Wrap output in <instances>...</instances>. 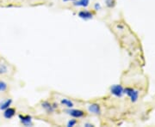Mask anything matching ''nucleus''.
<instances>
[{
  "label": "nucleus",
  "instance_id": "1",
  "mask_svg": "<svg viewBox=\"0 0 155 127\" xmlns=\"http://www.w3.org/2000/svg\"><path fill=\"white\" fill-rule=\"evenodd\" d=\"M124 94H126L128 96L130 97V100L132 102H136L139 98V91L132 88H126L124 89Z\"/></svg>",
  "mask_w": 155,
  "mask_h": 127
},
{
  "label": "nucleus",
  "instance_id": "2",
  "mask_svg": "<svg viewBox=\"0 0 155 127\" xmlns=\"http://www.w3.org/2000/svg\"><path fill=\"white\" fill-rule=\"evenodd\" d=\"M110 93L116 97H122L124 94V89L120 84H114L110 88Z\"/></svg>",
  "mask_w": 155,
  "mask_h": 127
},
{
  "label": "nucleus",
  "instance_id": "3",
  "mask_svg": "<svg viewBox=\"0 0 155 127\" xmlns=\"http://www.w3.org/2000/svg\"><path fill=\"white\" fill-rule=\"evenodd\" d=\"M67 114H69L70 116L75 118V119H79V118H82L85 116V113L82 111V110H78V109H72V108H69L68 110L65 111Z\"/></svg>",
  "mask_w": 155,
  "mask_h": 127
},
{
  "label": "nucleus",
  "instance_id": "4",
  "mask_svg": "<svg viewBox=\"0 0 155 127\" xmlns=\"http://www.w3.org/2000/svg\"><path fill=\"white\" fill-rule=\"evenodd\" d=\"M19 119L24 126H31L33 125L32 117L29 115H19Z\"/></svg>",
  "mask_w": 155,
  "mask_h": 127
},
{
  "label": "nucleus",
  "instance_id": "5",
  "mask_svg": "<svg viewBox=\"0 0 155 127\" xmlns=\"http://www.w3.org/2000/svg\"><path fill=\"white\" fill-rule=\"evenodd\" d=\"M88 111L90 114H101V109H100V106L97 103H92L88 106Z\"/></svg>",
  "mask_w": 155,
  "mask_h": 127
},
{
  "label": "nucleus",
  "instance_id": "6",
  "mask_svg": "<svg viewBox=\"0 0 155 127\" xmlns=\"http://www.w3.org/2000/svg\"><path fill=\"white\" fill-rule=\"evenodd\" d=\"M41 107L48 112V113H53L54 109L58 107L56 104H51L48 102H43L41 103Z\"/></svg>",
  "mask_w": 155,
  "mask_h": 127
},
{
  "label": "nucleus",
  "instance_id": "7",
  "mask_svg": "<svg viewBox=\"0 0 155 127\" xmlns=\"http://www.w3.org/2000/svg\"><path fill=\"white\" fill-rule=\"evenodd\" d=\"M78 16L83 20H90L93 17V14L89 11H81L78 12Z\"/></svg>",
  "mask_w": 155,
  "mask_h": 127
},
{
  "label": "nucleus",
  "instance_id": "8",
  "mask_svg": "<svg viewBox=\"0 0 155 127\" xmlns=\"http://www.w3.org/2000/svg\"><path fill=\"white\" fill-rule=\"evenodd\" d=\"M15 114H16V110L14 108H11V107H8L4 112V117L7 119H10L13 118Z\"/></svg>",
  "mask_w": 155,
  "mask_h": 127
},
{
  "label": "nucleus",
  "instance_id": "9",
  "mask_svg": "<svg viewBox=\"0 0 155 127\" xmlns=\"http://www.w3.org/2000/svg\"><path fill=\"white\" fill-rule=\"evenodd\" d=\"M12 103V100L11 99H6L4 101H2L0 102V110L4 111L5 109H7L8 107H10V106Z\"/></svg>",
  "mask_w": 155,
  "mask_h": 127
},
{
  "label": "nucleus",
  "instance_id": "10",
  "mask_svg": "<svg viewBox=\"0 0 155 127\" xmlns=\"http://www.w3.org/2000/svg\"><path fill=\"white\" fill-rule=\"evenodd\" d=\"M73 4L75 6H78V7H84L86 8L89 4H90V0H75L73 2Z\"/></svg>",
  "mask_w": 155,
  "mask_h": 127
},
{
  "label": "nucleus",
  "instance_id": "11",
  "mask_svg": "<svg viewBox=\"0 0 155 127\" xmlns=\"http://www.w3.org/2000/svg\"><path fill=\"white\" fill-rule=\"evenodd\" d=\"M61 104L65 106V107H68V108H72V107H73V106H74V105H73V102H72L71 100L66 99V98H64V99L61 100Z\"/></svg>",
  "mask_w": 155,
  "mask_h": 127
},
{
  "label": "nucleus",
  "instance_id": "12",
  "mask_svg": "<svg viewBox=\"0 0 155 127\" xmlns=\"http://www.w3.org/2000/svg\"><path fill=\"white\" fill-rule=\"evenodd\" d=\"M8 71V68L5 64H0V74H5Z\"/></svg>",
  "mask_w": 155,
  "mask_h": 127
},
{
  "label": "nucleus",
  "instance_id": "13",
  "mask_svg": "<svg viewBox=\"0 0 155 127\" xmlns=\"http://www.w3.org/2000/svg\"><path fill=\"white\" fill-rule=\"evenodd\" d=\"M7 83L3 82V81H0V91L1 92H4L7 89Z\"/></svg>",
  "mask_w": 155,
  "mask_h": 127
},
{
  "label": "nucleus",
  "instance_id": "14",
  "mask_svg": "<svg viewBox=\"0 0 155 127\" xmlns=\"http://www.w3.org/2000/svg\"><path fill=\"white\" fill-rule=\"evenodd\" d=\"M105 4L109 8H112L115 5V0H105Z\"/></svg>",
  "mask_w": 155,
  "mask_h": 127
},
{
  "label": "nucleus",
  "instance_id": "15",
  "mask_svg": "<svg viewBox=\"0 0 155 127\" xmlns=\"http://www.w3.org/2000/svg\"><path fill=\"white\" fill-rule=\"evenodd\" d=\"M76 124H77V120L73 119H70V120L68 121V123H67V126L73 127V126H74Z\"/></svg>",
  "mask_w": 155,
  "mask_h": 127
},
{
  "label": "nucleus",
  "instance_id": "16",
  "mask_svg": "<svg viewBox=\"0 0 155 127\" xmlns=\"http://www.w3.org/2000/svg\"><path fill=\"white\" fill-rule=\"evenodd\" d=\"M94 9H95L96 11H99V10L101 9V4H98V3H96L95 5H94Z\"/></svg>",
  "mask_w": 155,
  "mask_h": 127
},
{
  "label": "nucleus",
  "instance_id": "17",
  "mask_svg": "<svg viewBox=\"0 0 155 127\" xmlns=\"http://www.w3.org/2000/svg\"><path fill=\"white\" fill-rule=\"evenodd\" d=\"M85 126H86V127H92V126H94L92 124H90V123H85Z\"/></svg>",
  "mask_w": 155,
  "mask_h": 127
},
{
  "label": "nucleus",
  "instance_id": "18",
  "mask_svg": "<svg viewBox=\"0 0 155 127\" xmlns=\"http://www.w3.org/2000/svg\"><path fill=\"white\" fill-rule=\"evenodd\" d=\"M64 3H66V2H74L75 0H62Z\"/></svg>",
  "mask_w": 155,
  "mask_h": 127
}]
</instances>
